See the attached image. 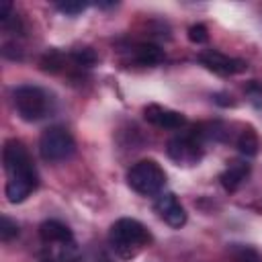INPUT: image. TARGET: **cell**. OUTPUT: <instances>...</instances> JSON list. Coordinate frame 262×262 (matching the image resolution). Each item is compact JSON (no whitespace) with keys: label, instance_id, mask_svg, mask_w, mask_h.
Masks as SVG:
<instances>
[{"label":"cell","instance_id":"obj_13","mask_svg":"<svg viewBox=\"0 0 262 262\" xmlns=\"http://www.w3.org/2000/svg\"><path fill=\"white\" fill-rule=\"evenodd\" d=\"M135 59L143 66H154V63H160L164 59V53L158 45H151V43H141L137 45L135 49Z\"/></svg>","mask_w":262,"mask_h":262},{"label":"cell","instance_id":"obj_3","mask_svg":"<svg viewBox=\"0 0 262 262\" xmlns=\"http://www.w3.org/2000/svg\"><path fill=\"white\" fill-rule=\"evenodd\" d=\"M74 137L63 127H49L39 137V154L47 162H59L74 154Z\"/></svg>","mask_w":262,"mask_h":262},{"label":"cell","instance_id":"obj_17","mask_svg":"<svg viewBox=\"0 0 262 262\" xmlns=\"http://www.w3.org/2000/svg\"><path fill=\"white\" fill-rule=\"evenodd\" d=\"M61 63H63L61 55H59L57 51H49V53H45L43 59H41V70H45V72H57V70L61 68Z\"/></svg>","mask_w":262,"mask_h":262},{"label":"cell","instance_id":"obj_20","mask_svg":"<svg viewBox=\"0 0 262 262\" xmlns=\"http://www.w3.org/2000/svg\"><path fill=\"white\" fill-rule=\"evenodd\" d=\"M57 8H59L61 12L74 16V14H78V12H82V10L86 8V2H72V0H66V2H59Z\"/></svg>","mask_w":262,"mask_h":262},{"label":"cell","instance_id":"obj_15","mask_svg":"<svg viewBox=\"0 0 262 262\" xmlns=\"http://www.w3.org/2000/svg\"><path fill=\"white\" fill-rule=\"evenodd\" d=\"M16 235H18V225H16L12 219L2 217V219H0V239H2V242H10V239L16 237Z\"/></svg>","mask_w":262,"mask_h":262},{"label":"cell","instance_id":"obj_8","mask_svg":"<svg viewBox=\"0 0 262 262\" xmlns=\"http://www.w3.org/2000/svg\"><path fill=\"white\" fill-rule=\"evenodd\" d=\"M156 213L170 225V227H182L186 223V211L184 207L178 203V199L172 194V192H166V194H160L156 205H154Z\"/></svg>","mask_w":262,"mask_h":262},{"label":"cell","instance_id":"obj_14","mask_svg":"<svg viewBox=\"0 0 262 262\" xmlns=\"http://www.w3.org/2000/svg\"><path fill=\"white\" fill-rule=\"evenodd\" d=\"M237 149L244 154V156H256L258 151V137L254 133V129H246L239 139H237Z\"/></svg>","mask_w":262,"mask_h":262},{"label":"cell","instance_id":"obj_12","mask_svg":"<svg viewBox=\"0 0 262 262\" xmlns=\"http://www.w3.org/2000/svg\"><path fill=\"white\" fill-rule=\"evenodd\" d=\"M250 174V166L244 162H233L223 174H221V184L225 190H235L239 188V184L246 180V176Z\"/></svg>","mask_w":262,"mask_h":262},{"label":"cell","instance_id":"obj_9","mask_svg":"<svg viewBox=\"0 0 262 262\" xmlns=\"http://www.w3.org/2000/svg\"><path fill=\"white\" fill-rule=\"evenodd\" d=\"M143 117L145 121L158 125V127H164V129H180L186 119L182 113H176V111H170V108H162L160 104H147L143 108Z\"/></svg>","mask_w":262,"mask_h":262},{"label":"cell","instance_id":"obj_16","mask_svg":"<svg viewBox=\"0 0 262 262\" xmlns=\"http://www.w3.org/2000/svg\"><path fill=\"white\" fill-rule=\"evenodd\" d=\"M233 256H235V262H262L260 254L252 248H246V246L233 248Z\"/></svg>","mask_w":262,"mask_h":262},{"label":"cell","instance_id":"obj_7","mask_svg":"<svg viewBox=\"0 0 262 262\" xmlns=\"http://www.w3.org/2000/svg\"><path fill=\"white\" fill-rule=\"evenodd\" d=\"M199 59H201V63H203L205 68H209L211 72L221 74V76L239 74V72L246 70V61L235 59V57H227V55H223V53H219V51H213V49H211V51H203V53L199 55Z\"/></svg>","mask_w":262,"mask_h":262},{"label":"cell","instance_id":"obj_1","mask_svg":"<svg viewBox=\"0 0 262 262\" xmlns=\"http://www.w3.org/2000/svg\"><path fill=\"white\" fill-rule=\"evenodd\" d=\"M108 242L121 258H133L139 254V250L143 246H147L151 242V235L145 229V225L139 223L137 219L123 217L113 223V227L108 231Z\"/></svg>","mask_w":262,"mask_h":262},{"label":"cell","instance_id":"obj_11","mask_svg":"<svg viewBox=\"0 0 262 262\" xmlns=\"http://www.w3.org/2000/svg\"><path fill=\"white\" fill-rule=\"evenodd\" d=\"M39 235L43 242L47 244H70L72 242V231L68 225H63L61 221H55V219H49V221H43L41 227H39Z\"/></svg>","mask_w":262,"mask_h":262},{"label":"cell","instance_id":"obj_18","mask_svg":"<svg viewBox=\"0 0 262 262\" xmlns=\"http://www.w3.org/2000/svg\"><path fill=\"white\" fill-rule=\"evenodd\" d=\"M72 57H74V61H76L78 66H92V63L96 61V55H94V51H92L90 47H84V49L74 51Z\"/></svg>","mask_w":262,"mask_h":262},{"label":"cell","instance_id":"obj_21","mask_svg":"<svg viewBox=\"0 0 262 262\" xmlns=\"http://www.w3.org/2000/svg\"><path fill=\"white\" fill-rule=\"evenodd\" d=\"M10 10H12V2L4 0V2L0 4V20H2V23H4V20H8V18H12Z\"/></svg>","mask_w":262,"mask_h":262},{"label":"cell","instance_id":"obj_2","mask_svg":"<svg viewBox=\"0 0 262 262\" xmlns=\"http://www.w3.org/2000/svg\"><path fill=\"white\" fill-rule=\"evenodd\" d=\"M127 182L135 192H139L143 196H151L164 188L166 174L158 162L141 160V162L133 164L131 170L127 172Z\"/></svg>","mask_w":262,"mask_h":262},{"label":"cell","instance_id":"obj_4","mask_svg":"<svg viewBox=\"0 0 262 262\" xmlns=\"http://www.w3.org/2000/svg\"><path fill=\"white\" fill-rule=\"evenodd\" d=\"M14 106L23 121H39L47 113V94L37 86H18L14 90Z\"/></svg>","mask_w":262,"mask_h":262},{"label":"cell","instance_id":"obj_19","mask_svg":"<svg viewBox=\"0 0 262 262\" xmlns=\"http://www.w3.org/2000/svg\"><path fill=\"white\" fill-rule=\"evenodd\" d=\"M188 39H190L192 43H196V45H201V43H207V39H209V33H207L205 25H192V27L188 29Z\"/></svg>","mask_w":262,"mask_h":262},{"label":"cell","instance_id":"obj_10","mask_svg":"<svg viewBox=\"0 0 262 262\" xmlns=\"http://www.w3.org/2000/svg\"><path fill=\"white\" fill-rule=\"evenodd\" d=\"M37 184H39V180H35V178H25V176L8 178V182H6V199L10 203H23L37 188Z\"/></svg>","mask_w":262,"mask_h":262},{"label":"cell","instance_id":"obj_5","mask_svg":"<svg viewBox=\"0 0 262 262\" xmlns=\"http://www.w3.org/2000/svg\"><path fill=\"white\" fill-rule=\"evenodd\" d=\"M4 170L8 172V178H14V176H25V178H37V172H35V166L29 158V151L27 147L16 141V139H10L6 141L4 145Z\"/></svg>","mask_w":262,"mask_h":262},{"label":"cell","instance_id":"obj_6","mask_svg":"<svg viewBox=\"0 0 262 262\" xmlns=\"http://www.w3.org/2000/svg\"><path fill=\"white\" fill-rule=\"evenodd\" d=\"M201 143L194 133H182L168 141V156L178 164L190 166L201 158Z\"/></svg>","mask_w":262,"mask_h":262}]
</instances>
